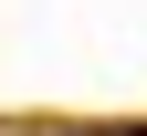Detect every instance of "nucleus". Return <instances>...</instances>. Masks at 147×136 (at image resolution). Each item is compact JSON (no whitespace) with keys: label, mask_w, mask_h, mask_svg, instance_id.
<instances>
[{"label":"nucleus","mask_w":147,"mask_h":136,"mask_svg":"<svg viewBox=\"0 0 147 136\" xmlns=\"http://www.w3.org/2000/svg\"><path fill=\"white\" fill-rule=\"evenodd\" d=\"M137 136H147V126H137Z\"/></svg>","instance_id":"nucleus-1"}]
</instances>
